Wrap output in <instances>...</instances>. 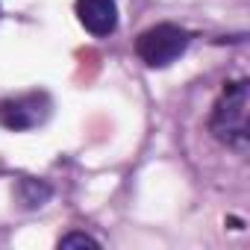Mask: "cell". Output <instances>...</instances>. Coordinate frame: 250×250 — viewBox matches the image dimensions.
Listing matches in <instances>:
<instances>
[{
	"label": "cell",
	"instance_id": "7a4b0ae2",
	"mask_svg": "<svg viewBox=\"0 0 250 250\" xmlns=\"http://www.w3.org/2000/svg\"><path fill=\"white\" fill-rule=\"evenodd\" d=\"M188 33L177 24H156L150 30H145L136 42V53L145 65L150 68H165L171 62H177L186 47H188Z\"/></svg>",
	"mask_w": 250,
	"mask_h": 250
},
{
	"label": "cell",
	"instance_id": "3957f363",
	"mask_svg": "<svg viewBox=\"0 0 250 250\" xmlns=\"http://www.w3.org/2000/svg\"><path fill=\"white\" fill-rule=\"evenodd\" d=\"M50 115V97L44 91H27L9 100H0V127L6 130H33Z\"/></svg>",
	"mask_w": 250,
	"mask_h": 250
},
{
	"label": "cell",
	"instance_id": "277c9868",
	"mask_svg": "<svg viewBox=\"0 0 250 250\" xmlns=\"http://www.w3.org/2000/svg\"><path fill=\"white\" fill-rule=\"evenodd\" d=\"M74 9H77L80 24L97 39L112 36L118 27V3L115 0H77Z\"/></svg>",
	"mask_w": 250,
	"mask_h": 250
},
{
	"label": "cell",
	"instance_id": "6da1fadb",
	"mask_svg": "<svg viewBox=\"0 0 250 250\" xmlns=\"http://www.w3.org/2000/svg\"><path fill=\"white\" fill-rule=\"evenodd\" d=\"M247 85H250L247 80L227 85L212 109V118H209L212 136L235 153H247V142H250V127H247L250 91H247Z\"/></svg>",
	"mask_w": 250,
	"mask_h": 250
},
{
	"label": "cell",
	"instance_id": "5b68a950",
	"mask_svg": "<svg viewBox=\"0 0 250 250\" xmlns=\"http://www.w3.org/2000/svg\"><path fill=\"white\" fill-rule=\"evenodd\" d=\"M59 247H100V244H97V238H91L85 232H71V235L59 238Z\"/></svg>",
	"mask_w": 250,
	"mask_h": 250
}]
</instances>
